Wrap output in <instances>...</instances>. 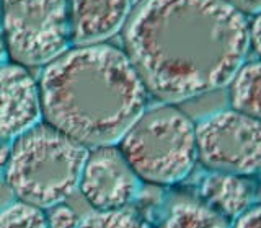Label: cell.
I'll use <instances>...</instances> for the list:
<instances>
[{"label": "cell", "mask_w": 261, "mask_h": 228, "mask_svg": "<svg viewBox=\"0 0 261 228\" xmlns=\"http://www.w3.org/2000/svg\"><path fill=\"white\" fill-rule=\"evenodd\" d=\"M122 44L147 93L179 103L230 83L247 59L250 23L225 0H141Z\"/></svg>", "instance_id": "1"}, {"label": "cell", "mask_w": 261, "mask_h": 228, "mask_svg": "<svg viewBox=\"0 0 261 228\" xmlns=\"http://www.w3.org/2000/svg\"><path fill=\"white\" fill-rule=\"evenodd\" d=\"M43 118L87 149L116 145L147 106V90L124 51L75 46L39 78Z\"/></svg>", "instance_id": "2"}, {"label": "cell", "mask_w": 261, "mask_h": 228, "mask_svg": "<svg viewBox=\"0 0 261 228\" xmlns=\"http://www.w3.org/2000/svg\"><path fill=\"white\" fill-rule=\"evenodd\" d=\"M90 149L39 122L12 142L5 183L18 201L47 210L77 192Z\"/></svg>", "instance_id": "3"}, {"label": "cell", "mask_w": 261, "mask_h": 228, "mask_svg": "<svg viewBox=\"0 0 261 228\" xmlns=\"http://www.w3.org/2000/svg\"><path fill=\"white\" fill-rule=\"evenodd\" d=\"M118 149L139 179L173 184L190 175L198 160L196 126L175 106H155L130 126Z\"/></svg>", "instance_id": "4"}, {"label": "cell", "mask_w": 261, "mask_h": 228, "mask_svg": "<svg viewBox=\"0 0 261 228\" xmlns=\"http://www.w3.org/2000/svg\"><path fill=\"white\" fill-rule=\"evenodd\" d=\"M7 55L23 67L47 65L69 51V0H0Z\"/></svg>", "instance_id": "5"}, {"label": "cell", "mask_w": 261, "mask_h": 228, "mask_svg": "<svg viewBox=\"0 0 261 228\" xmlns=\"http://www.w3.org/2000/svg\"><path fill=\"white\" fill-rule=\"evenodd\" d=\"M198 160L214 173L248 176L261 171V121L235 109L196 126Z\"/></svg>", "instance_id": "6"}, {"label": "cell", "mask_w": 261, "mask_h": 228, "mask_svg": "<svg viewBox=\"0 0 261 228\" xmlns=\"http://www.w3.org/2000/svg\"><path fill=\"white\" fill-rule=\"evenodd\" d=\"M79 189L96 210H118L139 192V178L116 145L95 147L88 152Z\"/></svg>", "instance_id": "7"}, {"label": "cell", "mask_w": 261, "mask_h": 228, "mask_svg": "<svg viewBox=\"0 0 261 228\" xmlns=\"http://www.w3.org/2000/svg\"><path fill=\"white\" fill-rule=\"evenodd\" d=\"M41 119L36 80L20 64H0V142L12 144Z\"/></svg>", "instance_id": "8"}, {"label": "cell", "mask_w": 261, "mask_h": 228, "mask_svg": "<svg viewBox=\"0 0 261 228\" xmlns=\"http://www.w3.org/2000/svg\"><path fill=\"white\" fill-rule=\"evenodd\" d=\"M134 0H70V43L101 44L119 33L133 12Z\"/></svg>", "instance_id": "9"}, {"label": "cell", "mask_w": 261, "mask_h": 228, "mask_svg": "<svg viewBox=\"0 0 261 228\" xmlns=\"http://www.w3.org/2000/svg\"><path fill=\"white\" fill-rule=\"evenodd\" d=\"M204 204L224 218H239L253 202L255 187L245 176L230 173H212L201 184Z\"/></svg>", "instance_id": "10"}, {"label": "cell", "mask_w": 261, "mask_h": 228, "mask_svg": "<svg viewBox=\"0 0 261 228\" xmlns=\"http://www.w3.org/2000/svg\"><path fill=\"white\" fill-rule=\"evenodd\" d=\"M228 85L232 109L261 121V61L243 64Z\"/></svg>", "instance_id": "11"}, {"label": "cell", "mask_w": 261, "mask_h": 228, "mask_svg": "<svg viewBox=\"0 0 261 228\" xmlns=\"http://www.w3.org/2000/svg\"><path fill=\"white\" fill-rule=\"evenodd\" d=\"M160 228H230V225L207 204L179 201L170 209Z\"/></svg>", "instance_id": "12"}, {"label": "cell", "mask_w": 261, "mask_h": 228, "mask_svg": "<svg viewBox=\"0 0 261 228\" xmlns=\"http://www.w3.org/2000/svg\"><path fill=\"white\" fill-rule=\"evenodd\" d=\"M0 228H47L43 209L16 201L0 210Z\"/></svg>", "instance_id": "13"}, {"label": "cell", "mask_w": 261, "mask_h": 228, "mask_svg": "<svg viewBox=\"0 0 261 228\" xmlns=\"http://www.w3.org/2000/svg\"><path fill=\"white\" fill-rule=\"evenodd\" d=\"M79 228H152L144 218L126 209L96 210L80 220Z\"/></svg>", "instance_id": "14"}, {"label": "cell", "mask_w": 261, "mask_h": 228, "mask_svg": "<svg viewBox=\"0 0 261 228\" xmlns=\"http://www.w3.org/2000/svg\"><path fill=\"white\" fill-rule=\"evenodd\" d=\"M47 228H79L80 218L77 212L65 204H59L47 209Z\"/></svg>", "instance_id": "15"}, {"label": "cell", "mask_w": 261, "mask_h": 228, "mask_svg": "<svg viewBox=\"0 0 261 228\" xmlns=\"http://www.w3.org/2000/svg\"><path fill=\"white\" fill-rule=\"evenodd\" d=\"M233 228H261V206L248 209L242 217H239Z\"/></svg>", "instance_id": "16"}, {"label": "cell", "mask_w": 261, "mask_h": 228, "mask_svg": "<svg viewBox=\"0 0 261 228\" xmlns=\"http://www.w3.org/2000/svg\"><path fill=\"white\" fill-rule=\"evenodd\" d=\"M227 4H230L235 10L247 15H256L261 12V0H225Z\"/></svg>", "instance_id": "17"}, {"label": "cell", "mask_w": 261, "mask_h": 228, "mask_svg": "<svg viewBox=\"0 0 261 228\" xmlns=\"http://www.w3.org/2000/svg\"><path fill=\"white\" fill-rule=\"evenodd\" d=\"M250 47L255 49L261 59V12L256 13L250 23Z\"/></svg>", "instance_id": "18"}, {"label": "cell", "mask_w": 261, "mask_h": 228, "mask_svg": "<svg viewBox=\"0 0 261 228\" xmlns=\"http://www.w3.org/2000/svg\"><path fill=\"white\" fill-rule=\"evenodd\" d=\"M10 149H12V144L0 142V168H5L8 157H10Z\"/></svg>", "instance_id": "19"}, {"label": "cell", "mask_w": 261, "mask_h": 228, "mask_svg": "<svg viewBox=\"0 0 261 228\" xmlns=\"http://www.w3.org/2000/svg\"><path fill=\"white\" fill-rule=\"evenodd\" d=\"M7 47H5V38H4V28H2V15H0V64L7 62Z\"/></svg>", "instance_id": "20"}]
</instances>
